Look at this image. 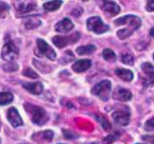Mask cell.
I'll use <instances>...</instances> for the list:
<instances>
[{
  "label": "cell",
  "mask_w": 154,
  "mask_h": 144,
  "mask_svg": "<svg viewBox=\"0 0 154 144\" xmlns=\"http://www.w3.org/2000/svg\"><path fill=\"white\" fill-rule=\"evenodd\" d=\"M25 109L31 115L32 121L35 124L44 125L48 121V115H47L46 112L41 107L35 106V105H33L30 103H26Z\"/></svg>",
  "instance_id": "6da1fadb"
},
{
  "label": "cell",
  "mask_w": 154,
  "mask_h": 144,
  "mask_svg": "<svg viewBox=\"0 0 154 144\" xmlns=\"http://www.w3.org/2000/svg\"><path fill=\"white\" fill-rule=\"evenodd\" d=\"M111 88H112L111 82L108 81V80H104V81L99 83L98 84H96V85L92 89L91 92H92L93 94L99 96L102 100L107 101V100L109 99Z\"/></svg>",
  "instance_id": "7a4b0ae2"
},
{
  "label": "cell",
  "mask_w": 154,
  "mask_h": 144,
  "mask_svg": "<svg viewBox=\"0 0 154 144\" xmlns=\"http://www.w3.org/2000/svg\"><path fill=\"white\" fill-rule=\"evenodd\" d=\"M81 35L78 32H75L72 35H69L67 36H61V35H57L53 37V43L55 44V46L59 47V48H63L68 44H74L77 41L79 40Z\"/></svg>",
  "instance_id": "3957f363"
},
{
  "label": "cell",
  "mask_w": 154,
  "mask_h": 144,
  "mask_svg": "<svg viewBox=\"0 0 154 144\" xmlns=\"http://www.w3.org/2000/svg\"><path fill=\"white\" fill-rule=\"evenodd\" d=\"M87 28L90 31L94 32L95 34H103L108 31L109 26L105 24H103V20L99 17H90L87 20Z\"/></svg>",
  "instance_id": "277c9868"
},
{
  "label": "cell",
  "mask_w": 154,
  "mask_h": 144,
  "mask_svg": "<svg viewBox=\"0 0 154 144\" xmlns=\"http://www.w3.org/2000/svg\"><path fill=\"white\" fill-rule=\"evenodd\" d=\"M114 24H115L116 26L127 25V26H130L129 28H130L131 31H135V30H137V29L140 26V25H141V20H140L138 17H136V16H131V15H130V16H125V17H121V18L117 19V20H115Z\"/></svg>",
  "instance_id": "5b68a950"
},
{
  "label": "cell",
  "mask_w": 154,
  "mask_h": 144,
  "mask_svg": "<svg viewBox=\"0 0 154 144\" xmlns=\"http://www.w3.org/2000/svg\"><path fill=\"white\" fill-rule=\"evenodd\" d=\"M1 56L4 60L8 62L14 61L18 57V49L12 41L8 42L3 46V49L1 51Z\"/></svg>",
  "instance_id": "8992f818"
},
{
  "label": "cell",
  "mask_w": 154,
  "mask_h": 144,
  "mask_svg": "<svg viewBox=\"0 0 154 144\" xmlns=\"http://www.w3.org/2000/svg\"><path fill=\"white\" fill-rule=\"evenodd\" d=\"M37 46L40 51V53L44 55H45L50 60H55L56 54L54 50L43 39H37Z\"/></svg>",
  "instance_id": "52a82bcc"
},
{
  "label": "cell",
  "mask_w": 154,
  "mask_h": 144,
  "mask_svg": "<svg viewBox=\"0 0 154 144\" xmlns=\"http://www.w3.org/2000/svg\"><path fill=\"white\" fill-rule=\"evenodd\" d=\"M141 69L146 76L144 83L147 85H154V66L149 63H143L141 64Z\"/></svg>",
  "instance_id": "ba28073f"
},
{
  "label": "cell",
  "mask_w": 154,
  "mask_h": 144,
  "mask_svg": "<svg viewBox=\"0 0 154 144\" xmlns=\"http://www.w3.org/2000/svg\"><path fill=\"white\" fill-rule=\"evenodd\" d=\"M8 119L13 127H18L23 125V120L20 117L17 110L14 107H11L8 111Z\"/></svg>",
  "instance_id": "9c48e42d"
},
{
  "label": "cell",
  "mask_w": 154,
  "mask_h": 144,
  "mask_svg": "<svg viewBox=\"0 0 154 144\" xmlns=\"http://www.w3.org/2000/svg\"><path fill=\"white\" fill-rule=\"evenodd\" d=\"M16 4H17L16 6L17 10L20 14H26V13L31 12L36 8L35 3L32 1L31 2L30 1H18Z\"/></svg>",
  "instance_id": "30bf717a"
},
{
  "label": "cell",
  "mask_w": 154,
  "mask_h": 144,
  "mask_svg": "<svg viewBox=\"0 0 154 144\" xmlns=\"http://www.w3.org/2000/svg\"><path fill=\"white\" fill-rule=\"evenodd\" d=\"M112 119L116 123L122 126H126L130 121V114L127 112L118 111L112 113Z\"/></svg>",
  "instance_id": "8fae6325"
},
{
  "label": "cell",
  "mask_w": 154,
  "mask_h": 144,
  "mask_svg": "<svg viewBox=\"0 0 154 144\" xmlns=\"http://www.w3.org/2000/svg\"><path fill=\"white\" fill-rule=\"evenodd\" d=\"M112 96L115 100L127 102V101H130L131 99V93L130 91L124 89V88L118 87L114 90Z\"/></svg>",
  "instance_id": "7c38bea8"
},
{
  "label": "cell",
  "mask_w": 154,
  "mask_h": 144,
  "mask_svg": "<svg viewBox=\"0 0 154 144\" xmlns=\"http://www.w3.org/2000/svg\"><path fill=\"white\" fill-rule=\"evenodd\" d=\"M92 62L89 59H82V60H78L76 61L72 66V69L76 72V73H83V72L86 71L87 69H89L91 67Z\"/></svg>",
  "instance_id": "4fadbf2b"
},
{
  "label": "cell",
  "mask_w": 154,
  "mask_h": 144,
  "mask_svg": "<svg viewBox=\"0 0 154 144\" xmlns=\"http://www.w3.org/2000/svg\"><path fill=\"white\" fill-rule=\"evenodd\" d=\"M72 28H73V23L68 18H63V20L59 21L55 25V31L59 33H67L71 31Z\"/></svg>",
  "instance_id": "5bb4252c"
},
{
  "label": "cell",
  "mask_w": 154,
  "mask_h": 144,
  "mask_svg": "<svg viewBox=\"0 0 154 144\" xmlns=\"http://www.w3.org/2000/svg\"><path fill=\"white\" fill-rule=\"evenodd\" d=\"M102 8L103 9V11H105L106 13H109L112 16H116L121 11L120 7L115 2H112V1H104Z\"/></svg>",
  "instance_id": "9a60e30c"
},
{
  "label": "cell",
  "mask_w": 154,
  "mask_h": 144,
  "mask_svg": "<svg viewBox=\"0 0 154 144\" xmlns=\"http://www.w3.org/2000/svg\"><path fill=\"white\" fill-rule=\"evenodd\" d=\"M23 87L32 94H35V95L40 94L44 89L41 83H25L23 84Z\"/></svg>",
  "instance_id": "2e32d148"
},
{
  "label": "cell",
  "mask_w": 154,
  "mask_h": 144,
  "mask_svg": "<svg viewBox=\"0 0 154 144\" xmlns=\"http://www.w3.org/2000/svg\"><path fill=\"white\" fill-rule=\"evenodd\" d=\"M115 74L117 76H119L122 80L125 82H131L133 78V74L132 72L127 69H122V68H118L115 70Z\"/></svg>",
  "instance_id": "e0dca14e"
},
{
  "label": "cell",
  "mask_w": 154,
  "mask_h": 144,
  "mask_svg": "<svg viewBox=\"0 0 154 144\" xmlns=\"http://www.w3.org/2000/svg\"><path fill=\"white\" fill-rule=\"evenodd\" d=\"M95 46L93 44H88V45H84V46H80L76 49V52L80 55H85V54H93L95 51Z\"/></svg>",
  "instance_id": "ac0fdd59"
},
{
  "label": "cell",
  "mask_w": 154,
  "mask_h": 144,
  "mask_svg": "<svg viewBox=\"0 0 154 144\" xmlns=\"http://www.w3.org/2000/svg\"><path fill=\"white\" fill-rule=\"evenodd\" d=\"M13 101V95L10 93H0V105H7Z\"/></svg>",
  "instance_id": "d6986e66"
},
{
  "label": "cell",
  "mask_w": 154,
  "mask_h": 144,
  "mask_svg": "<svg viewBox=\"0 0 154 144\" xmlns=\"http://www.w3.org/2000/svg\"><path fill=\"white\" fill-rule=\"evenodd\" d=\"M63 1H50L44 4V8L47 11H55L61 7Z\"/></svg>",
  "instance_id": "ffe728a7"
},
{
  "label": "cell",
  "mask_w": 154,
  "mask_h": 144,
  "mask_svg": "<svg viewBox=\"0 0 154 144\" xmlns=\"http://www.w3.org/2000/svg\"><path fill=\"white\" fill-rule=\"evenodd\" d=\"M41 25V21L38 19H34V18H29L25 21V26L27 29H35L37 26Z\"/></svg>",
  "instance_id": "44dd1931"
},
{
  "label": "cell",
  "mask_w": 154,
  "mask_h": 144,
  "mask_svg": "<svg viewBox=\"0 0 154 144\" xmlns=\"http://www.w3.org/2000/svg\"><path fill=\"white\" fill-rule=\"evenodd\" d=\"M103 56L108 62H115L116 60V55L114 52L111 49H104L103 52Z\"/></svg>",
  "instance_id": "7402d4cb"
},
{
  "label": "cell",
  "mask_w": 154,
  "mask_h": 144,
  "mask_svg": "<svg viewBox=\"0 0 154 144\" xmlns=\"http://www.w3.org/2000/svg\"><path fill=\"white\" fill-rule=\"evenodd\" d=\"M132 34V31H131L130 29L128 28H124V29H121L117 32V35L120 39L123 40V39H126L127 37H129Z\"/></svg>",
  "instance_id": "603a6c76"
},
{
  "label": "cell",
  "mask_w": 154,
  "mask_h": 144,
  "mask_svg": "<svg viewBox=\"0 0 154 144\" xmlns=\"http://www.w3.org/2000/svg\"><path fill=\"white\" fill-rule=\"evenodd\" d=\"M23 75L26 76V77H29V78H32V79H35V78H38V75L35 73V72L30 68H26L23 71Z\"/></svg>",
  "instance_id": "cb8c5ba5"
},
{
  "label": "cell",
  "mask_w": 154,
  "mask_h": 144,
  "mask_svg": "<svg viewBox=\"0 0 154 144\" xmlns=\"http://www.w3.org/2000/svg\"><path fill=\"white\" fill-rule=\"evenodd\" d=\"M9 11V6L5 2H0V17H5Z\"/></svg>",
  "instance_id": "d4e9b609"
},
{
  "label": "cell",
  "mask_w": 154,
  "mask_h": 144,
  "mask_svg": "<svg viewBox=\"0 0 154 144\" xmlns=\"http://www.w3.org/2000/svg\"><path fill=\"white\" fill-rule=\"evenodd\" d=\"M38 135H41V138L43 139H45L47 141H50L53 139V137H54V132L51 131V130H45V131H43V132L38 133Z\"/></svg>",
  "instance_id": "484cf974"
},
{
  "label": "cell",
  "mask_w": 154,
  "mask_h": 144,
  "mask_svg": "<svg viewBox=\"0 0 154 144\" xmlns=\"http://www.w3.org/2000/svg\"><path fill=\"white\" fill-rule=\"evenodd\" d=\"M122 62H123L125 64H129V65H132V64H133V62H134L133 56L131 55V54H123L122 57Z\"/></svg>",
  "instance_id": "4316f807"
},
{
  "label": "cell",
  "mask_w": 154,
  "mask_h": 144,
  "mask_svg": "<svg viewBox=\"0 0 154 144\" xmlns=\"http://www.w3.org/2000/svg\"><path fill=\"white\" fill-rule=\"evenodd\" d=\"M18 69V65L14 63H9L4 65V70L7 72H15Z\"/></svg>",
  "instance_id": "83f0119b"
},
{
  "label": "cell",
  "mask_w": 154,
  "mask_h": 144,
  "mask_svg": "<svg viewBox=\"0 0 154 144\" xmlns=\"http://www.w3.org/2000/svg\"><path fill=\"white\" fill-rule=\"evenodd\" d=\"M146 130H154V117L149 119L144 126Z\"/></svg>",
  "instance_id": "f1b7e54d"
},
{
  "label": "cell",
  "mask_w": 154,
  "mask_h": 144,
  "mask_svg": "<svg viewBox=\"0 0 154 144\" xmlns=\"http://www.w3.org/2000/svg\"><path fill=\"white\" fill-rule=\"evenodd\" d=\"M99 121H100V122L102 123V125H103V127L104 128V130H109L111 129V124L108 122V121H107L105 118L101 117V118H99Z\"/></svg>",
  "instance_id": "f546056e"
},
{
  "label": "cell",
  "mask_w": 154,
  "mask_h": 144,
  "mask_svg": "<svg viewBox=\"0 0 154 144\" xmlns=\"http://www.w3.org/2000/svg\"><path fill=\"white\" fill-rule=\"evenodd\" d=\"M116 136L115 135H109L103 139V144H112L113 141H115Z\"/></svg>",
  "instance_id": "4dcf8cb0"
},
{
  "label": "cell",
  "mask_w": 154,
  "mask_h": 144,
  "mask_svg": "<svg viewBox=\"0 0 154 144\" xmlns=\"http://www.w3.org/2000/svg\"><path fill=\"white\" fill-rule=\"evenodd\" d=\"M146 10L149 11V12L154 11V0H153V1H148V2H147Z\"/></svg>",
  "instance_id": "1f68e13d"
},
{
  "label": "cell",
  "mask_w": 154,
  "mask_h": 144,
  "mask_svg": "<svg viewBox=\"0 0 154 144\" xmlns=\"http://www.w3.org/2000/svg\"><path fill=\"white\" fill-rule=\"evenodd\" d=\"M142 139L154 144V135H145L142 137Z\"/></svg>",
  "instance_id": "d6a6232c"
},
{
  "label": "cell",
  "mask_w": 154,
  "mask_h": 144,
  "mask_svg": "<svg viewBox=\"0 0 154 144\" xmlns=\"http://www.w3.org/2000/svg\"><path fill=\"white\" fill-rule=\"evenodd\" d=\"M149 35H150L152 37H154V27H152V28L150 29V31H149Z\"/></svg>",
  "instance_id": "836d02e7"
},
{
  "label": "cell",
  "mask_w": 154,
  "mask_h": 144,
  "mask_svg": "<svg viewBox=\"0 0 154 144\" xmlns=\"http://www.w3.org/2000/svg\"><path fill=\"white\" fill-rule=\"evenodd\" d=\"M0 128H1V121H0Z\"/></svg>",
  "instance_id": "e575fe53"
},
{
  "label": "cell",
  "mask_w": 154,
  "mask_h": 144,
  "mask_svg": "<svg viewBox=\"0 0 154 144\" xmlns=\"http://www.w3.org/2000/svg\"><path fill=\"white\" fill-rule=\"evenodd\" d=\"M153 59H154V54H153Z\"/></svg>",
  "instance_id": "d590c367"
},
{
  "label": "cell",
  "mask_w": 154,
  "mask_h": 144,
  "mask_svg": "<svg viewBox=\"0 0 154 144\" xmlns=\"http://www.w3.org/2000/svg\"><path fill=\"white\" fill-rule=\"evenodd\" d=\"M137 144H140V143H137Z\"/></svg>",
  "instance_id": "8d00e7d4"
}]
</instances>
